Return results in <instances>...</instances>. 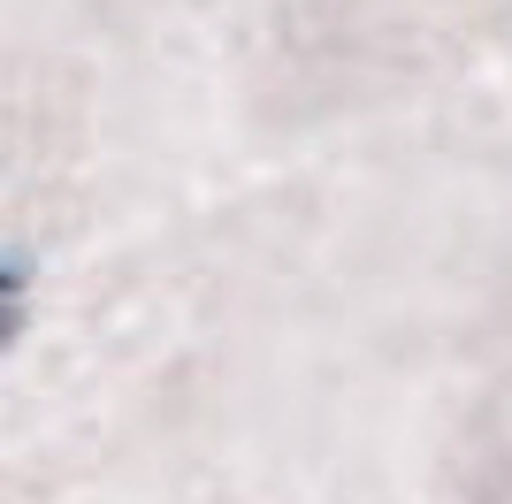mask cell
Segmentation results:
<instances>
[{
	"mask_svg": "<svg viewBox=\"0 0 512 504\" xmlns=\"http://www.w3.org/2000/svg\"><path fill=\"white\" fill-rule=\"evenodd\" d=\"M16 329H23V298H0V344H16Z\"/></svg>",
	"mask_w": 512,
	"mask_h": 504,
	"instance_id": "obj_1",
	"label": "cell"
}]
</instances>
